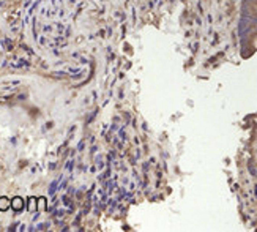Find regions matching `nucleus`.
<instances>
[{
	"instance_id": "nucleus-2",
	"label": "nucleus",
	"mask_w": 257,
	"mask_h": 232,
	"mask_svg": "<svg viewBox=\"0 0 257 232\" xmlns=\"http://www.w3.org/2000/svg\"><path fill=\"white\" fill-rule=\"evenodd\" d=\"M0 207H2V209H7V199H2V205Z\"/></svg>"
},
{
	"instance_id": "nucleus-1",
	"label": "nucleus",
	"mask_w": 257,
	"mask_h": 232,
	"mask_svg": "<svg viewBox=\"0 0 257 232\" xmlns=\"http://www.w3.org/2000/svg\"><path fill=\"white\" fill-rule=\"evenodd\" d=\"M14 207H16V209H19V207H21V199H16V201H14Z\"/></svg>"
}]
</instances>
